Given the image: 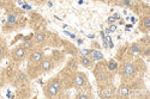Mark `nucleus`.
<instances>
[{
	"label": "nucleus",
	"instance_id": "obj_1",
	"mask_svg": "<svg viewBox=\"0 0 150 99\" xmlns=\"http://www.w3.org/2000/svg\"><path fill=\"white\" fill-rule=\"evenodd\" d=\"M136 72V67L133 63L129 62V63H125L124 67H122V74L125 77H132Z\"/></svg>",
	"mask_w": 150,
	"mask_h": 99
},
{
	"label": "nucleus",
	"instance_id": "obj_2",
	"mask_svg": "<svg viewBox=\"0 0 150 99\" xmlns=\"http://www.w3.org/2000/svg\"><path fill=\"white\" fill-rule=\"evenodd\" d=\"M40 68L43 70V72H48V70H51L53 68V62L49 59H42L40 61Z\"/></svg>",
	"mask_w": 150,
	"mask_h": 99
},
{
	"label": "nucleus",
	"instance_id": "obj_3",
	"mask_svg": "<svg viewBox=\"0 0 150 99\" xmlns=\"http://www.w3.org/2000/svg\"><path fill=\"white\" fill-rule=\"evenodd\" d=\"M85 75L83 73H77L76 77H74V80H73V84L76 87H81V86H83L85 84Z\"/></svg>",
	"mask_w": 150,
	"mask_h": 99
},
{
	"label": "nucleus",
	"instance_id": "obj_4",
	"mask_svg": "<svg viewBox=\"0 0 150 99\" xmlns=\"http://www.w3.org/2000/svg\"><path fill=\"white\" fill-rule=\"evenodd\" d=\"M24 56H25V49H24L22 45L17 47L15 50H13V57L15 60H23Z\"/></svg>",
	"mask_w": 150,
	"mask_h": 99
},
{
	"label": "nucleus",
	"instance_id": "obj_5",
	"mask_svg": "<svg viewBox=\"0 0 150 99\" xmlns=\"http://www.w3.org/2000/svg\"><path fill=\"white\" fill-rule=\"evenodd\" d=\"M30 61L31 62H34V63H39L40 61L43 59V54L41 53V52H39V50H35V52H33L31 54H30Z\"/></svg>",
	"mask_w": 150,
	"mask_h": 99
},
{
	"label": "nucleus",
	"instance_id": "obj_6",
	"mask_svg": "<svg viewBox=\"0 0 150 99\" xmlns=\"http://www.w3.org/2000/svg\"><path fill=\"white\" fill-rule=\"evenodd\" d=\"M58 92H59V90L55 87L53 84H49L47 86V89H46V93H47L48 97H54V96L58 94Z\"/></svg>",
	"mask_w": 150,
	"mask_h": 99
},
{
	"label": "nucleus",
	"instance_id": "obj_7",
	"mask_svg": "<svg viewBox=\"0 0 150 99\" xmlns=\"http://www.w3.org/2000/svg\"><path fill=\"white\" fill-rule=\"evenodd\" d=\"M81 65L83 67H86V68H90L91 65H93V60L88 56H82L81 57Z\"/></svg>",
	"mask_w": 150,
	"mask_h": 99
},
{
	"label": "nucleus",
	"instance_id": "obj_8",
	"mask_svg": "<svg viewBox=\"0 0 150 99\" xmlns=\"http://www.w3.org/2000/svg\"><path fill=\"white\" fill-rule=\"evenodd\" d=\"M129 94H130L129 87H127V86H125V85H121L120 89H119V96L121 98H126V97H129Z\"/></svg>",
	"mask_w": 150,
	"mask_h": 99
},
{
	"label": "nucleus",
	"instance_id": "obj_9",
	"mask_svg": "<svg viewBox=\"0 0 150 99\" xmlns=\"http://www.w3.org/2000/svg\"><path fill=\"white\" fill-rule=\"evenodd\" d=\"M90 55H91V60L93 61H98L103 59V54L98 50H90Z\"/></svg>",
	"mask_w": 150,
	"mask_h": 99
},
{
	"label": "nucleus",
	"instance_id": "obj_10",
	"mask_svg": "<svg viewBox=\"0 0 150 99\" xmlns=\"http://www.w3.org/2000/svg\"><path fill=\"white\" fill-rule=\"evenodd\" d=\"M46 40V33L45 32H37L35 33V42L36 43H42Z\"/></svg>",
	"mask_w": 150,
	"mask_h": 99
},
{
	"label": "nucleus",
	"instance_id": "obj_11",
	"mask_svg": "<svg viewBox=\"0 0 150 99\" xmlns=\"http://www.w3.org/2000/svg\"><path fill=\"white\" fill-rule=\"evenodd\" d=\"M141 52V48L137 43H133L131 47H130V53L131 54H138Z\"/></svg>",
	"mask_w": 150,
	"mask_h": 99
},
{
	"label": "nucleus",
	"instance_id": "obj_12",
	"mask_svg": "<svg viewBox=\"0 0 150 99\" xmlns=\"http://www.w3.org/2000/svg\"><path fill=\"white\" fill-rule=\"evenodd\" d=\"M17 22V15L16 13H10L7 16V23L10 24H15Z\"/></svg>",
	"mask_w": 150,
	"mask_h": 99
},
{
	"label": "nucleus",
	"instance_id": "obj_13",
	"mask_svg": "<svg viewBox=\"0 0 150 99\" xmlns=\"http://www.w3.org/2000/svg\"><path fill=\"white\" fill-rule=\"evenodd\" d=\"M117 68H118L117 62H115V61H113V60H110L109 62H108V69L109 70H115Z\"/></svg>",
	"mask_w": 150,
	"mask_h": 99
},
{
	"label": "nucleus",
	"instance_id": "obj_14",
	"mask_svg": "<svg viewBox=\"0 0 150 99\" xmlns=\"http://www.w3.org/2000/svg\"><path fill=\"white\" fill-rule=\"evenodd\" d=\"M100 97L101 98H112V92L109 90H105L100 93Z\"/></svg>",
	"mask_w": 150,
	"mask_h": 99
},
{
	"label": "nucleus",
	"instance_id": "obj_15",
	"mask_svg": "<svg viewBox=\"0 0 150 99\" xmlns=\"http://www.w3.org/2000/svg\"><path fill=\"white\" fill-rule=\"evenodd\" d=\"M117 31V25H114V24H110L109 28L106 29V32L107 33H110V32H115Z\"/></svg>",
	"mask_w": 150,
	"mask_h": 99
},
{
	"label": "nucleus",
	"instance_id": "obj_16",
	"mask_svg": "<svg viewBox=\"0 0 150 99\" xmlns=\"http://www.w3.org/2000/svg\"><path fill=\"white\" fill-rule=\"evenodd\" d=\"M143 25L145 29H149L150 28V17H145L143 19Z\"/></svg>",
	"mask_w": 150,
	"mask_h": 99
},
{
	"label": "nucleus",
	"instance_id": "obj_17",
	"mask_svg": "<svg viewBox=\"0 0 150 99\" xmlns=\"http://www.w3.org/2000/svg\"><path fill=\"white\" fill-rule=\"evenodd\" d=\"M24 49H25V50H27V49H30V48H33V43L30 42V41H25V42H24L23 43V45H22Z\"/></svg>",
	"mask_w": 150,
	"mask_h": 99
},
{
	"label": "nucleus",
	"instance_id": "obj_18",
	"mask_svg": "<svg viewBox=\"0 0 150 99\" xmlns=\"http://www.w3.org/2000/svg\"><path fill=\"white\" fill-rule=\"evenodd\" d=\"M18 79H19L21 81H24V80H27V75H25L24 73L19 72V73H18Z\"/></svg>",
	"mask_w": 150,
	"mask_h": 99
},
{
	"label": "nucleus",
	"instance_id": "obj_19",
	"mask_svg": "<svg viewBox=\"0 0 150 99\" xmlns=\"http://www.w3.org/2000/svg\"><path fill=\"white\" fill-rule=\"evenodd\" d=\"M52 84H53V85L55 86V87H57L58 90H60V87H61V82H60L59 80H54V81H53Z\"/></svg>",
	"mask_w": 150,
	"mask_h": 99
},
{
	"label": "nucleus",
	"instance_id": "obj_20",
	"mask_svg": "<svg viewBox=\"0 0 150 99\" xmlns=\"http://www.w3.org/2000/svg\"><path fill=\"white\" fill-rule=\"evenodd\" d=\"M69 66H70L72 69H76V68H77V63L74 62L73 60H72V61H70V62H69Z\"/></svg>",
	"mask_w": 150,
	"mask_h": 99
},
{
	"label": "nucleus",
	"instance_id": "obj_21",
	"mask_svg": "<svg viewBox=\"0 0 150 99\" xmlns=\"http://www.w3.org/2000/svg\"><path fill=\"white\" fill-rule=\"evenodd\" d=\"M115 20H117V19H115L114 17H109V18L107 19V23L110 25V24H114V23H115Z\"/></svg>",
	"mask_w": 150,
	"mask_h": 99
},
{
	"label": "nucleus",
	"instance_id": "obj_22",
	"mask_svg": "<svg viewBox=\"0 0 150 99\" xmlns=\"http://www.w3.org/2000/svg\"><path fill=\"white\" fill-rule=\"evenodd\" d=\"M122 4L126 5V6H131L132 5V1H131V0H122Z\"/></svg>",
	"mask_w": 150,
	"mask_h": 99
},
{
	"label": "nucleus",
	"instance_id": "obj_23",
	"mask_svg": "<svg viewBox=\"0 0 150 99\" xmlns=\"http://www.w3.org/2000/svg\"><path fill=\"white\" fill-rule=\"evenodd\" d=\"M82 54H83V56H86L88 54H90V50H86V49H82Z\"/></svg>",
	"mask_w": 150,
	"mask_h": 99
},
{
	"label": "nucleus",
	"instance_id": "obj_24",
	"mask_svg": "<svg viewBox=\"0 0 150 99\" xmlns=\"http://www.w3.org/2000/svg\"><path fill=\"white\" fill-rule=\"evenodd\" d=\"M77 98H78V99H88L89 97L85 96V94H79V96H77Z\"/></svg>",
	"mask_w": 150,
	"mask_h": 99
},
{
	"label": "nucleus",
	"instance_id": "obj_25",
	"mask_svg": "<svg viewBox=\"0 0 150 99\" xmlns=\"http://www.w3.org/2000/svg\"><path fill=\"white\" fill-rule=\"evenodd\" d=\"M3 54H4V50H3V47L0 45V59L3 57Z\"/></svg>",
	"mask_w": 150,
	"mask_h": 99
}]
</instances>
